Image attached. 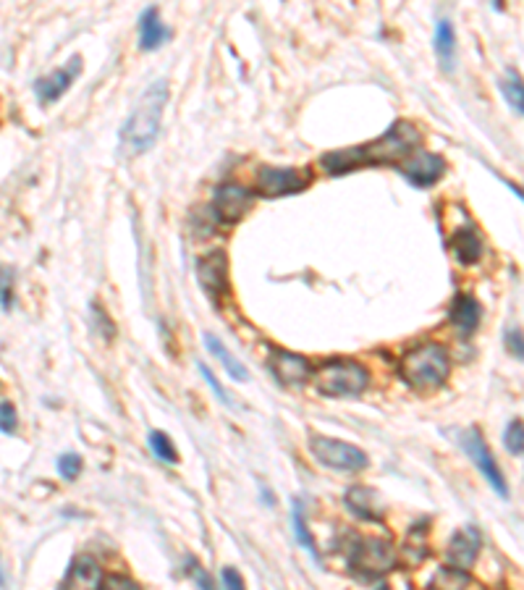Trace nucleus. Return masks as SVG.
Listing matches in <instances>:
<instances>
[{
    "instance_id": "f257e3e1",
    "label": "nucleus",
    "mask_w": 524,
    "mask_h": 590,
    "mask_svg": "<svg viewBox=\"0 0 524 590\" xmlns=\"http://www.w3.org/2000/svg\"><path fill=\"white\" fill-rule=\"evenodd\" d=\"M420 148V131L409 121H396L383 137L372 139L368 145L336 150L331 156H323V168L333 176L346 174L360 165H380V163H399L401 157H409Z\"/></svg>"
},
{
    "instance_id": "f03ea898",
    "label": "nucleus",
    "mask_w": 524,
    "mask_h": 590,
    "mask_svg": "<svg viewBox=\"0 0 524 590\" xmlns=\"http://www.w3.org/2000/svg\"><path fill=\"white\" fill-rule=\"evenodd\" d=\"M165 103H168V82L165 79L153 82L147 87V93L137 100L131 116L121 126V137H119L121 150H124L126 156H139V153L153 148L155 137L160 131Z\"/></svg>"
},
{
    "instance_id": "7ed1b4c3",
    "label": "nucleus",
    "mask_w": 524,
    "mask_h": 590,
    "mask_svg": "<svg viewBox=\"0 0 524 590\" xmlns=\"http://www.w3.org/2000/svg\"><path fill=\"white\" fill-rule=\"evenodd\" d=\"M451 373L449 352L440 344H420L401 360V375L414 389H438Z\"/></svg>"
},
{
    "instance_id": "20e7f679",
    "label": "nucleus",
    "mask_w": 524,
    "mask_h": 590,
    "mask_svg": "<svg viewBox=\"0 0 524 590\" xmlns=\"http://www.w3.org/2000/svg\"><path fill=\"white\" fill-rule=\"evenodd\" d=\"M315 383H317V391L325 397H354V394L365 391L368 371L351 360H333L317 371Z\"/></svg>"
},
{
    "instance_id": "39448f33",
    "label": "nucleus",
    "mask_w": 524,
    "mask_h": 590,
    "mask_svg": "<svg viewBox=\"0 0 524 590\" xmlns=\"http://www.w3.org/2000/svg\"><path fill=\"white\" fill-rule=\"evenodd\" d=\"M349 567L362 580H377L386 572L396 567V549L383 538H368L360 541L357 549L349 557Z\"/></svg>"
},
{
    "instance_id": "423d86ee",
    "label": "nucleus",
    "mask_w": 524,
    "mask_h": 590,
    "mask_svg": "<svg viewBox=\"0 0 524 590\" xmlns=\"http://www.w3.org/2000/svg\"><path fill=\"white\" fill-rule=\"evenodd\" d=\"M309 451L315 454V460L320 465L341 469V472H360L370 465L368 454L351 443H343L339 438H325V435H312L309 441Z\"/></svg>"
},
{
    "instance_id": "0eeeda50",
    "label": "nucleus",
    "mask_w": 524,
    "mask_h": 590,
    "mask_svg": "<svg viewBox=\"0 0 524 590\" xmlns=\"http://www.w3.org/2000/svg\"><path fill=\"white\" fill-rule=\"evenodd\" d=\"M462 446L464 451L469 454V460H472V465L477 467L483 475H485V480L493 486V491L498 496H509V488H506V480H503V475H501V469L495 465L493 454L488 451V443L483 441V435L477 428H472V431H464L462 434Z\"/></svg>"
},
{
    "instance_id": "6e6552de",
    "label": "nucleus",
    "mask_w": 524,
    "mask_h": 590,
    "mask_svg": "<svg viewBox=\"0 0 524 590\" xmlns=\"http://www.w3.org/2000/svg\"><path fill=\"white\" fill-rule=\"evenodd\" d=\"M309 184V174H302L299 168H260L257 174V189L265 197H280V194H297Z\"/></svg>"
},
{
    "instance_id": "1a4fd4ad",
    "label": "nucleus",
    "mask_w": 524,
    "mask_h": 590,
    "mask_svg": "<svg viewBox=\"0 0 524 590\" xmlns=\"http://www.w3.org/2000/svg\"><path fill=\"white\" fill-rule=\"evenodd\" d=\"M197 281L210 299H218L228 286V263L223 252H210L197 260Z\"/></svg>"
},
{
    "instance_id": "9d476101",
    "label": "nucleus",
    "mask_w": 524,
    "mask_h": 590,
    "mask_svg": "<svg viewBox=\"0 0 524 590\" xmlns=\"http://www.w3.org/2000/svg\"><path fill=\"white\" fill-rule=\"evenodd\" d=\"M79 74H82V58L74 56L63 68H56L53 74L37 79V85H34L37 100H40V103H53V100H58V97L71 87V82H74Z\"/></svg>"
},
{
    "instance_id": "9b49d317",
    "label": "nucleus",
    "mask_w": 524,
    "mask_h": 590,
    "mask_svg": "<svg viewBox=\"0 0 524 590\" xmlns=\"http://www.w3.org/2000/svg\"><path fill=\"white\" fill-rule=\"evenodd\" d=\"M446 171V160L435 153H412L409 163L401 168L404 179H409V184L414 187H431L435 184Z\"/></svg>"
},
{
    "instance_id": "f8f14e48",
    "label": "nucleus",
    "mask_w": 524,
    "mask_h": 590,
    "mask_svg": "<svg viewBox=\"0 0 524 590\" xmlns=\"http://www.w3.org/2000/svg\"><path fill=\"white\" fill-rule=\"evenodd\" d=\"M252 205V194L249 189L239 184H223L216 189V200H213V210L223 223H234L244 216Z\"/></svg>"
},
{
    "instance_id": "ddd939ff",
    "label": "nucleus",
    "mask_w": 524,
    "mask_h": 590,
    "mask_svg": "<svg viewBox=\"0 0 524 590\" xmlns=\"http://www.w3.org/2000/svg\"><path fill=\"white\" fill-rule=\"evenodd\" d=\"M271 371H273V375H276L280 383L299 386V383H305L309 378V362L307 357H302V354L276 349L271 354Z\"/></svg>"
},
{
    "instance_id": "4468645a",
    "label": "nucleus",
    "mask_w": 524,
    "mask_h": 590,
    "mask_svg": "<svg viewBox=\"0 0 524 590\" xmlns=\"http://www.w3.org/2000/svg\"><path fill=\"white\" fill-rule=\"evenodd\" d=\"M343 501H346L351 514H357L362 520H370V523H380L383 514H386V506H383L380 496L372 488H365V486H351L346 491Z\"/></svg>"
},
{
    "instance_id": "2eb2a0df",
    "label": "nucleus",
    "mask_w": 524,
    "mask_h": 590,
    "mask_svg": "<svg viewBox=\"0 0 524 590\" xmlns=\"http://www.w3.org/2000/svg\"><path fill=\"white\" fill-rule=\"evenodd\" d=\"M61 590H102V569L93 557H79L71 564Z\"/></svg>"
},
{
    "instance_id": "dca6fc26",
    "label": "nucleus",
    "mask_w": 524,
    "mask_h": 590,
    "mask_svg": "<svg viewBox=\"0 0 524 590\" xmlns=\"http://www.w3.org/2000/svg\"><path fill=\"white\" fill-rule=\"evenodd\" d=\"M477 549H480V535L475 528L459 530L454 538H451V546H449V561L457 567V569H466L472 567V561L477 557Z\"/></svg>"
},
{
    "instance_id": "f3484780",
    "label": "nucleus",
    "mask_w": 524,
    "mask_h": 590,
    "mask_svg": "<svg viewBox=\"0 0 524 590\" xmlns=\"http://www.w3.org/2000/svg\"><path fill=\"white\" fill-rule=\"evenodd\" d=\"M165 37H168V30L163 27L160 13L155 8H147L139 19V45H142V50L160 48L165 42Z\"/></svg>"
},
{
    "instance_id": "a211bd4d",
    "label": "nucleus",
    "mask_w": 524,
    "mask_h": 590,
    "mask_svg": "<svg viewBox=\"0 0 524 590\" xmlns=\"http://www.w3.org/2000/svg\"><path fill=\"white\" fill-rule=\"evenodd\" d=\"M451 249L454 255L462 260V263H477L480 260V252H483V239L475 228H462L451 237Z\"/></svg>"
},
{
    "instance_id": "6ab92c4d",
    "label": "nucleus",
    "mask_w": 524,
    "mask_h": 590,
    "mask_svg": "<svg viewBox=\"0 0 524 590\" xmlns=\"http://www.w3.org/2000/svg\"><path fill=\"white\" fill-rule=\"evenodd\" d=\"M435 53L443 63L446 71L454 68V58H457V37H454V27L451 22H438L435 27Z\"/></svg>"
},
{
    "instance_id": "aec40b11",
    "label": "nucleus",
    "mask_w": 524,
    "mask_h": 590,
    "mask_svg": "<svg viewBox=\"0 0 524 590\" xmlns=\"http://www.w3.org/2000/svg\"><path fill=\"white\" fill-rule=\"evenodd\" d=\"M480 305H477V299H472V297H459L457 302H454V310H451V323L464 331V334H469V331H475L477 328V323H480Z\"/></svg>"
},
{
    "instance_id": "412c9836",
    "label": "nucleus",
    "mask_w": 524,
    "mask_h": 590,
    "mask_svg": "<svg viewBox=\"0 0 524 590\" xmlns=\"http://www.w3.org/2000/svg\"><path fill=\"white\" fill-rule=\"evenodd\" d=\"M205 346H208V349L216 354L220 362H223V368L228 371L231 378H236V380H249L247 368H244V365H242V362H239V360H236L231 352H228V346H226V344L218 342L216 336H210V334H208V336H205Z\"/></svg>"
},
{
    "instance_id": "4be33fe9",
    "label": "nucleus",
    "mask_w": 524,
    "mask_h": 590,
    "mask_svg": "<svg viewBox=\"0 0 524 590\" xmlns=\"http://www.w3.org/2000/svg\"><path fill=\"white\" fill-rule=\"evenodd\" d=\"M469 586V575L464 569H451V567H443L432 575L431 588L428 590H466Z\"/></svg>"
},
{
    "instance_id": "5701e85b",
    "label": "nucleus",
    "mask_w": 524,
    "mask_h": 590,
    "mask_svg": "<svg viewBox=\"0 0 524 590\" xmlns=\"http://www.w3.org/2000/svg\"><path fill=\"white\" fill-rule=\"evenodd\" d=\"M150 449H153L155 457H157L160 462H165V465H176V462H179L176 446L171 443L168 435L160 434V431H153V434H150Z\"/></svg>"
},
{
    "instance_id": "b1692460",
    "label": "nucleus",
    "mask_w": 524,
    "mask_h": 590,
    "mask_svg": "<svg viewBox=\"0 0 524 590\" xmlns=\"http://www.w3.org/2000/svg\"><path fill=\"white\" fill-rule=\"evenodd\" d=\"M501 90H503V94H506L509 105H511L517 113H522L524 97H522V82H520V76H517V74H509V76L501 82Z\"/></svg>"
},
{
    "instance_id": "393cba45",
    "label": "nucleus",
    "mask_w": 524,
    "mask_h": 590,
    "mask_svg": "<svg viewBox=\"0 0 524 590\" xmlns=\"http://www.w3.org/2000/svg\"><path fill=\"white\" fill-rule=\"evenodd\" d=\"M294 532H297V538H299V543L307 549L309 554L317 559V549H315V541H312V535H309L307 523L302 520V506L299 504H294Z\"/></svg>"
},
{
    "instance_id": "a878e982",
    "label": "nucleus",
    "mask_w": 524,
    "mask_h": 590,
    "mask_svg": "<svg viewBox=\"0 0 524 590\" xmlns=\"http://www.w3.org/2000/svg\"><path fill=\"white\" fill-rule=\"evenodd\" d=\"M503 441H506V449L514 454V457H522V420H514L509 428H506V435H503Z\"/></svg>"
},
{
    "instance_id": "bb28decb",
    "label": "nucleus",
    "mask_w": 524,
    "mask_h": 590,
    "mask_svg": "<svg viewBox=\"0 0 524 590\" xmlns=\"http://www.w3.org/2000/svg\"><path fill=\"white\" fill-rule=\"evenodd\" d=\"M58 472H61L63 480L79 478V472H82V457H79V454H63L61 460H58Z\"/></svg>"
},
{
    "instance_id": "cd10ccee",
    "label": "nucleus",
    "mask_w": 524,
    "mask_h": 590,
    "mask_svg": "<svg viewBox=\"0 0 524 590\" xmlns=\"http://www.w3.org/2000/svg\"><path fill=\"white\" fill-rule=\"evenodd\" d=\"M11 299H13V273L0 265V305L11 308Z\"/></svg>"
},
{
    "instance_id": "c85d7f7f",
    "label": "nucleus",
    "mask_w": 524,
    "mask_h": 590,
    "mask_svg": "<svg viewBox=\"0 0 524 590\" xmlns=\"http://www.w3.org/2000/svg\"><path fill=\"white\" fill-rule=\"evenodd\" d=\"M200 373L205 375V380H208V386L213 389V394H216L220 402L226 404V407H234V402H231V397H228V391L218 383V378L213 373H210V368L208 365H200Z\"/></svg>"
},
{
    "instance_id": "c756f323",
    "label": "nucleus",
    "mask_w": 524,
    "mask_h": 590,
    "mask_svg": "<svg viewBox=\"0 0 524 590\" xmlns=\"http://www.w3.org/2000/svg\"><path fill=\"white\" fill-rule=\"evenodd\" d=\"M0 431L3 434H13L16 431V409L8 402L0 404Z\"/></svg>"
},
{
    "instance_id": "7c9ffc66",
    "label": "nucleus",
    "mask_w": 524,
    "mask_h": 590,
    "mask_svg": "<svg viewBox=\"0 0 524 590\" xmlns=\"http://www.w3.org/2000/svg\"><path fill=\"white\" fill-rule=\"evenodd\" d=\"M220 580H223V588L226 590H244V583H242V575L231 567H226L220 572Z\"/></svg>"
},
{
    "instance_id": "2f4dec72",
    "label": "nucleus",
    "mask_w": 524,
    "mask_h": 590,
    "mask_svg": "<svg viewBox=\"0 0 524 590\" xmlns=\"http://www.w3.org/2000/svg\"><path fill=\"white\" fill-rule=\"evenodd\" d=\"M102 590H142L134 580H129V577H121V575H113V577H108L105 583H102Z\"/></svg>"
},
{
    "instance_id": "473e14b6",
    "label": "nucleus",
    "mask_w": 524,
    "mask_h": 590,
    "mask_svg": "<svg viewBox=\"0 0 524 590\" xmlns=\"http://www.w3.org/2000/svg\"><path fill=\"white\" fill-rule=\"evenodd\" d=\"M509 349L514 352V357L517 360H522V334L520 331H514V334H509Z\"/></svg>"
},
{
    "instance_id": "72a5a7b5",
    "label": "nucleus",
    "mask_w": 524,
    "mask_h": 590,
    "mask_svg": "<svg viewBox=\"0 0 524 590\" xmlns=\"http://www.w3.org/2000/svg\"><path fill=\"white\" fill-rule=\"evenodd\" d=\"M194 580H197V586H202V590H213V583L202 567H194Z\"/></svg>"
},
{
    "instance_id": "f704fd0d",
    "label": "nucleus",
    "mask_w": 524,
    "mask_h": 590,
    "mask_svg": "<svg viewBox=\"0 0 524 590\" xmlns=\"http://www.w3.org/2000/svg\"><path fill=\"white\" fill-rule=\"evenodd\" d=\"M5 583V577H3V567H0V586Z\"/></svg>"
},
{
    "instance_id": "c9c22d12",
    "label": "nucleus",
    "mask_w": 524,
    "mask_h": 590,
    "mask_svg": "<svg viewBox=\"0 0 524 590\" xmlns=\"http://www.w3.org/2000/svg\"><path fill=\"white\" fill-rule=\"evenodd\" d=\"M377 590H388V588H377Z\"/></svg>"
}]
</instances>
